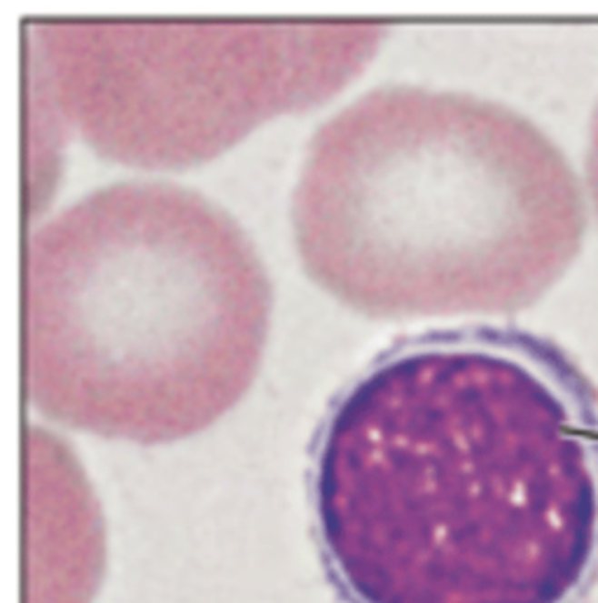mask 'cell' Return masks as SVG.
I'll list each match as a JSON object with an SVG mask.
<instances>
[{
  "mask_svg": "<svg viewBox=\"0 0 598 603\" xmlns=\"http://www.w3.org/2000/svg\"><path fill=\"white\" fill-rule=\"evenodd\" d=\"M311 503L351 603H580L598 573V396L519 327L400 339L327 412Z\"/></svg>",
  "mask_w": 598,
  "mask_h": 603,
  "instance_id": "6da1fadb",
  "label": "cell"
},
{
  "mask_svg": "<svg viewBox=\"0 0 598 603\" xmlns=\"http://www.w3.org/2000/svg\"><path fill=\"white\" fill-rule=\"evenodd\" d=\"M293 225L309 276L363 314H510L566 274L587 208L526 117L386 85L315 131Z\"/></svg>",
  "mask_w": 598,
  "mask_h": 603,
  "instance_id": "7a4b0ae2",
  "label": "cell"
},
{
  "mask_svg": "<svg viewBox=\"0 0 598 603\" xmlns=\"http://www.w3.org/2000/svg\"><path fill=\"white\" fill-rule=\"evenodd\" d=\"M26 391L94 433L174 440L251 387L272 290L239 225L196 192L117 183L33 234Z\"/></svg>",
  "mask_w": 598,
  "mask_h": 603,
  "instance_id": "3957f363",
  "label": "cell"
},
{
  "mask_svg": "<svg viewBox=\"0 0 598 603\" xmlns=\"http://www.w3.org/2000/svg\"><path fill=\"white\" fill-rule=\"evenodd\" d=\"M384 35L360 26L64 24L40 52L65 117L110 159L183 166L278 113L321 104Z\"/></svg>",
  "mask_w": 598,
  "mask_h": 603,
  "instance_id": "277c9868",
  "label": "cell"
},
{
  "mask_svg": "<svg viewBox=\"0 0 598 603\" xmlns=\"http://www.w3.org/2000/svg\"><path fill=\"white\" fill-rule=\"evenodd\" d=\"M587 178L589 190H592L593 206L598 213V108L592 122V138H589V157H587Z\"/></svg>",
  "mask_w": 598,
  "mask_h": 603,
  "instance_id": "5b68a950",
  "label": "cell"
}]
</instances>
